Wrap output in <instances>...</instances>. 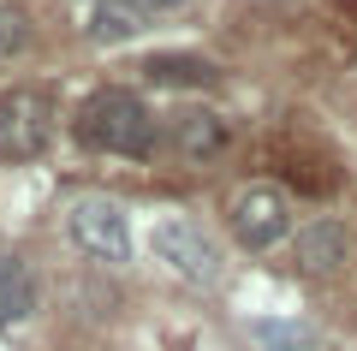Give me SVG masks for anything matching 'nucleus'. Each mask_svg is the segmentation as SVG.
Returning <instances> with one entry per match:
<instances>
[{
  "label": "nucleus",
  "instance_id": "nucleus-1",
  "mask_svg": "<svg viewBox=\"0 0 357 351\" xmlns=\"http://www.w3.org/2000/svg\"><path fill=\"white\" fill-rule=\"evenodd\" d=\"M77 143L96 155H131V161H149L161 131H155V113L143 107L137 89H96V96L77 107L72 119Z\"/></svg>",
  "mask_w": 357,
  "mask_h": 351
},
{
  "label": "nucleus",
  "instance_id": "nucleus-2",
  "mask_svg": "<svg viewBox=\"0 0 357 351\" xmlns=\"http://www.w3.org/2000/svg\"><path fill=\"white\" fill-rule=\"evenodd\" d=\"M149 251H155V262H167L178 280H191V286H215L220 280V244L197 221H185V214H161L149 226Z\"/></svg>",
  "mask_w": 357,
  "mask_h": 351
},
{
  "label": "nucleus",
  "instance_id": "nucleus-3",
  "mask_svg": "<svg viewBox=\"0 0 357 351\" xmlns=\"http://www.w3.org/2000/svg\"><path fill=\"white\" fill-rule=\"evenodd\" d=\"M66 232L96 262H131V221L114 197H77L66 214Z\"/></svg>",
  "mask_w": 357,
  "mask_h": 351
},
{
  "label": "nucleus",
  "instance_id": "nucleus-4",
  "mask_svg": "<svg viewBox=\"0 0 357 351\" xmlns=\"http://www.w3.org/2000/svg\"><path fill=\"white\" fill-rule=\"evenodd\" d=\"M54 107L36 89H0V161H30L48 149Z\"/></svg>",
  "mask_w": 357,
  "mask_h": 351
},
{
  "label": "nucleus",
  "instance_id": "nucleus-5",
  "mask_svg": "<svg viewBox=\"0 0 357 351\" xmlns=\"http://www.w3.org/2000/svg\"><path fill=\"white\" fill-rule=\"evenodd\" d=\"M227 221H232V239H238L244 251H268V244H280L286 232H292V202L274 185H244L238 197H232Z\"/></svg>",
  "mask_w": 357,
  "mask_h": 351
},
{
  "label": "nucleus",
  "instance_id": "nucleus-6",
  "mask_svg": "<svg viewBox=\"0 0 357 351\" xmlns=\"http://www.w3.org/2000/svg\"><path fill=\"white\" fill-rule=\"evenodd\" d=\"M345 256H351V232H345L340 221H310V226H298V239H292L298 274H340Z\"/></svg>",
  "mask_w": 357,
  "mask_h": 351
},
{
  "label": "nucleus",
  "instance_id": "nucleus-7",
  "mask_svg": "<svg viewBox=\"0 0 357 351\" xmlns=\"http://www.w3.org/2000/svg\"><path fill=\"white\" fill-rule=\"evenodd\" d=\"M167 137H173L178 161L203 167V161H215V155L227 149V119H220V113H208V107H185V113H173Z\"/></svg>",
  "mask_w": 357,
  "mask_h": 351
},
{
  "label": "nucleus",
  "instance_id": "nucleus-8",
  "mask_svg": "<svg viewBox=\"0 0 357 351\" xmlns=\"http://www.w3.org/2000/svg\"><path fill=\"white\" fill-rule=\"evenodd\" d=\"M149 30V13H143L137 0H96L84 18V36L96 48H119V42H137Z\"/></svg>",
  "mask_w": 357,
  "mask_h": 351
},
{
  "label": "nucleus",
  "instance_id": "nucleus-9",
  "mask_svg": "<svg viewBox=\"0 0 357 351\" xmlns=\"http://www.w3.org/2000/svg\"><path fill=\"white\" fill-rule=\"evenodd\" d=\"M30 310H36V280H30V268L18 256H0V327L24 322Z\"/></svg>",
  "mask_w": 357,
  "mask_h": 351
},
{
  "label": "nucleus",
  "instance_id": "nucleus-10",
  "mask_svg": "<svg viewBox=\"0 0 357 351\" xmlns=\"http://www.w3.org/2000/svg\"><path fill=\"white\" fill-rule=\"evenodd\" d=\"M250 339L262 351H321V334L304 322H274V315H262V322H250Z\"/></svg>",
  "mask_w": 357,
  "mask_h": 351
},
{
  "label": "nucleus",
  "instance_id": "nucleus-11",
  "mask_svg": "<svg viewBox=\"0 0 357 351\" xmlns=\"http://www.w3.org/2000/svg\"><path fill=\"white\" fill-rule=\"evenodd\" d=\"M143 72H149V84H208L215 66H208V60H191V54H155Z\"/></svg>",
  "mask_w": 357,
  "mask_h": 351
},
{
  "label": "nucleus",
  "instance_id": "nucleus-12",
  "mask_svg": "<svg viewBox=\"0 0 357 351\" xmlns=\"http://www.w3.org/2000/svg\"><path fill=\"white\" fill-rule=\"evenodd\" d=\"M24 48H30V13L13 6V0H0V60H13Z\"/></svg>",
  "mask_w": 357,
  "mask_h": 351
},
{
  "label": "nucleus",
  "instance_id": "nucleus-13",
  "mask_svg": "<svg viewBox=\"0 0 357 351\" xmlns=\"http://www.w3.org/2000/svg\"><path fill=\"white\" fill-rule=\"evenodd\" d=\"M137 6H143V13H185V6H191V0H137Z\"/></svg>",
  "mask_w": 357,
  "mask_h": 351
}]
</instances>
